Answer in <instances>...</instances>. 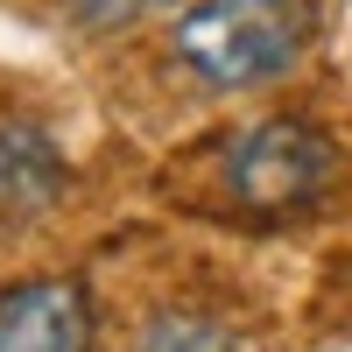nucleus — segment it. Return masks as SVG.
<instances>
[{
	"mask_svg": "<svg viewBox=\"0 0 352 352\" xmlns=\"http://www.w3.org/2000/svg\"><path fill=\"white\" fill-rule=\"evenodd\" d=\"M317 36V0H190L169 28V50L212 92L275 85Z\"/></svg>",
	"mask_w": 352,
	"mask_h": 352,
	"instance_id": "1",
	"label": "nucleus"
},
{
	"mask_svg": "<svg viewBox=\"0 0 352 352\" xmlns=\"http://www.w3.org/2000/svg\"><path fill=\"white\" fill-rule=\"evenodd\" d=\"M331 141L303 127V120H254L226 141V190L232 204H247L261 219H282V212H303V204L324 197L331 184Z\"/></svg>",
	"mask_w": 352,
	"mask_h": 352,
	"instance_id": "2",
	"label": "nucleus"
},
{
	"mask_svg": "<svg viewBox=\"0 0 352 352\" xmlns=\"http://www.w3.org/2000/svg\"><path fill=\"white\" fill-rule=\"evenodd\" d=\"M0 352H92V303L78 282H14L0 289Z\"/></svg>",
	"mask_w": 352,
	"mask_h": 352,
	"instance_id": "3",
	"label": "nucleus"
},
{
	"mask_svg": "<svg viewBox=\"0 0 352 352\" xmlns=\"http://www.w3.org/2000/svg\"><path fill=\"white\" fill-rule=\"evenodd\" d=\"M71 184V162L56 155V141L28 120H0V226H21L50 212Z\"/></svg>",
	"mask_w": 352,
	"mask_h": 352,
	"instance_id": "4",
	"label": "nucleus"
},
{
	"mask_svg": "<svg viewBox=\"0 0 352 352\" xmlns=\"http://www.w3.org/2000/svg\"><path fill=\"white\" fill-rule=\"evenodd\" d=\"M134 352H240V338H232L219 317L204 310H162L148 331H141Z\"/></svg>",
	"mask_w": 352,
	"mask_h": 352,
	"instance_id": "5",
	"label": "nucleus"
},
{
	"mask_svg": "<svg viewBox=\"0 0 352 352\" xmlns=\"http://www.w3.org/2000/svg\"><path fill=\"white\" fill-rule=\"evenodd\" d=\"M155 8H190V0H71V14L85 28H120V21H141Z\"/></svg>",
	"mask_w": 352,
	"mask_h": 352,
	"instance_id": "6",
	"label": "nucleus"
}]
</instances>
